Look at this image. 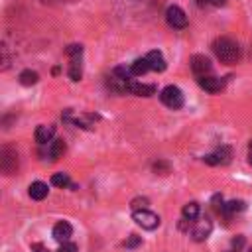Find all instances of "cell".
<instances>
[{"mask_svg":"<svg viewBox=\"0 0 252 252\" xmlns=\"http://www.w3.org/2000/svg\"><path fill=\"white\" fill-rule=\"evenodd\" d=\"M18 163H20L18 152H16L14 148H10V146H4V148L0 150V169H2L6 175H12V173L18 171Z\"/></svg>","mask_w":252,"mask_h":252,"instance_id":"4","label":"cell"},{"mask_svg":"<svg viewBox=\"0 0 252 252\" xmlns=\"http://www.w3.org/2000/svg\"><path fill=\"white\" fill-rule=\"evenodd\" d=\"M65 53L69 57V79L77 83L83 77V45L73 43L65 49Z\"/></svg>","mask_w":252,"mask_h":252,"instance_id":"2","label":"cell"},{"mask_svg":"<svg viewBox=\"0 0 252 252\" xmlns=\"http://www.w3.org/2000/svg\"><path fill=\"white\" fill-rule=\"evenodd\" d=\"M71 234H73V226L67 222V220H59L55 226H53V238L57 240V242H69V238H71Z\"/></svg>","mask_w":252,"mask_h":252,"instance_id":"11","label":"cell"},{"mask_svg":"<svg viewBox=\"0 0 252 252\" xmlns=\"http://www.w3.org/2000/svg\"><path fill=\"white\" fill-rule=\"evenodd\" d=\"M20 83H22L24 87H32V85H35V83H37V73L32 71V69L22 71V73H20Z\"/></svg>","mask_w":252,"mask_h":252,"instance_id":"20","label":"cell"},{"mask_svg":"<svg viewBox=\"0 0 252 252\" xmlns=\"http://www.w3.org/2000/svg\"><path fill=\"white\" fill-rule=\"evenodd\" d=\"M132 219H134V222H136L138 226H142V228H146V230H154V228L159 226V217H158L156 213L148 211V209L134 211V213H132Z\"/></svg>","mask_w":252,"mask_h":252,"instance_id":"5","label":"cell"},{"mask_svg":"<svg viewBox=\"0 0 252 252\" xmlns=\"http://www.w3.org/2000/svg\"><path fill=\"white\" fill-rule=\"evenodd\" d=\"M63 154H65V142H63V140H53V142H49V144H47V150L43 152V156L49 158L51 161L59 159Z\"/></svg>","mask_w":252,"mask_h":252,"instance_id":"14","label":"cell"},{"mask_svg":"<svg viewBox=\"0 0 252 252\" xmlns=\"http://www.w3.org/2000/svg\"><path fill=\"white\" fill-rule=\"evenodd\" d=\"M189 65H191V71H193V75L197 79L209 77L213 73V65H211V61L205 55H193L191 61H189Z\"/></svg>","mask_w":252,"mask_h":252,"instance_id":"8","label":"cell"},{"mask_svg":"<svg viewBox=\"0 0 252 252\" xmlns=\"http://www.w3.org/2000/svg\"><path fill=\"white\" fill-rule=\"evenodd\" d=\"M128 93H130V94H136V96H152V94L156 93V87H154V85H144V83L132 81Z\"/></svg>","mask_w":252,"mask_h":252,"instance_id":"15","label":"cell"},{"mask_svg":"<svg viewBox=\"0 0 252 252\" xmlns=\"http://www.w3.org/2000/svg\"><path fill=\"white\" fill-rule=\"evenodd\" d=\"M132 209H134V211L148 209V199H134V201H132Z\"/></svg>","mask_w":252,"mask_h":252,"instance_id":"23","label":"cell"},{"mask_svg":"<svg viewBox=\"0 0 252 252\" xmlns=\"http://www.w3.org/2000/svg\"><path fill=\"white\" fill-rule=\"evenodd\" d=\"M183 219H187V220H197L199 219V205L195 201H191L183 207Z\"/></svg>","mask_w":252,"mask_h":252,"instance_id":"19","label":"cell"},{"mask_svg":"<svg viewBox=\"0 0 252 252\" xmlns=\"http://www.w3.org/2000/svg\"><path fill=\"white\" fill-rule=\"evenodd\" d=\"M51 183H53L55 187H73V189H75V185L71 183V179H69L67 173H53V175H51Z\"/></svg>","mask_w":252,"mask_h":252,"instance_id":"21","label":"cell"},{"mask_svg":"<svg viewBox=\"0 0 252 252\" xmlns=\"http://www.w3.org/2000/svg\"><path fill=\"white\" fill-rule=\"evenodd\" d=\"M165 20H167V24H169L171 28H175V30H183V28L187 26V16H185V12H183L179 6H169V8L165 10Z\"/></svg>","mask_w":252,"mask_h":252,"instance_id":"9","label":"cell"},{"mask_svg":"<svg viewBox=\"0 0 252 252\" xmlns=\"http://www.w3.org/2000/svg\"><path fill=\"white\" fill-rule=\"evenodd\" d=\"M248 156H252V140H250V144H248Z\"/></svg>","mask_w":252,"mask_h":252,"instance_id":"28","label":"cell"},{"mask_svg":"<svg viewBox=\"0 0 252 252\" xmlns=\"http://www.w3.org/2000/svg\"><path fill=\"white\" fill-rule=\"evenodd\" d=\"M28 193H30V197H32L33 201H41V199L47 197L49 189H47V183H43V181H33V183L28 187Z\"/></svg>","mask_w":252,"mask_h":252,"instance_id":"16","label":"cell"},{"mask_svg":"<svg viewBox=\"0 0 252 252\" xmlns=\"http://www.w3.org/2000/svg\"><path fill=\"white\" fill-rule=\"evenodd\" d=\"M53 134H55V128L49 126V124H39L35 128V142L39 146H47L49 142H53Z\"/></svg>","mask_w":252,"mask_h":252,"instance_id":"12","label":"cell"},{"mask_svg":"<svg viewBox=\"0 0 252 252\" xmlns=\"http://www.w3.org/2000/svg\"><path fill=\"white\" fill-rule=\"evenodd\" d=\"M248 161H250V165H252V156H248Z\"/></svg>","mask_w":252,"mask_h":252,"instance_id":"29","label":"cell"},{"mask_svg":"<svg viewBox=\"0 0 252 252\" xmlns=\"http://www.w3.org/2000/svg\"><path fill=\"white\" fill-rule=\"evenodd\" d=\"M130 71H132L134 77H140V75H144V73H148V71H152V69H150L148 59H146V57H140V59H136V61L132 63Z\"/></svg>","mask_w":252,"mask_h":252,"instance_id":"18","label":"cell"},{"mask_svg":"<svg viewBox=\"0 0 252 252\" xmlns=\"http://www.w3.org/2000/svg\"><path fill=\"white\" fill-rule=\"evenodd\" d=\"M199 87L205 89L207 93H220L224 89V79L220 77H215V75H209V77H203V79H197Z\"/></svg>","mask_w":252,"mask_h":252,"instance_id":"10","label":"cell"},{"mask_svg":"<svg viewBox=\"0 0 252 252\" xmlns=\"http://www.w3.org/2000/svg\"><path fill=\"white\" fill-rule=\"evenodd\" d=\"M57 252H79V248H77V244H73V242H63V244L57 248Z\"/></svg>","mask_w":252,"mask_h":252,"instance_id":"22","label":"cell"},{"mask_svg":"<svg viewBox=\"0 0 252 252\" xmlns=\"http://www.w3.org/2000/svg\"><path fill=\"white\" fill-rule=\"evenodd\" d=\"M213 51L215 55L219 57L220 63H226V65H232V63H238L240 61V45L230 39V37H219L215 39L213 43Z\"/></svg>","mask_w":252,"mask_h":252,"instance_id":"1","label":"cell"},{"mask_svg":"<svg viewBox=\"0 0 252 252\" xmlns=\"http://www.w3.org/2000/svg\"><path fill=\"white\" fill-rule=\"evenodd\" d=\"M213 230V222L209 219H201V220H191V226H189V234L193 240L201 242V240H207L209 234Z\"/></svg>","mask_w":252,"mask_h":252,"instance_id":"6","label":"cell"},{"mask_svg":"<svg viewBox=\"0 0 252 252\" xmlns=\"http://www.w3.org/2000/svg\"><path fill=\"white\" fill-rule=\"evenodd\" d=\"M244 209H246V203H244V201H240V199H232V201L224 203L222 215H224V217H232V215H236V213H242Z\"/></svg>","mask_w":252,"mask_h":252,"instance_id":"17","label":"cell"},{"mask_svg":"<svg viewBox=\"0 0 252 252\" xmlns=\"http://www.w3.org/2000/svg\"><path fill=\"white\" fill-rule=\"evenodd\" d=\"M32 250H33V252H49V250H47L43 244H39V242H33V244H32Z\"/></svg>","mask_w":252,"mask_h":252,"instance_id":"25","label":"cell"},{"mask_svg":"<svg viewBox=\"0 0 252 252\" xmlns=\"http://www.w3.org/2000/svg\"><path fill=\"white\" fill-rule=\"evenodd\" d=\"M159 100H161L167 108L177 110V108L183 106V93H181L179 87H175V85H167L165 89H161V93H159Z\"/></svg>","mask_w":252,"mask_h":252,"instance_id":"3","label":"cell"},{"mask_svg":"<svg viewBox=\"0 0 252 252\" xmlns=\"http://www.w3.org/2000/svg\"><path fill=\"white\" fill-rule=\"evenodd\" d=\"M124 244H126V248H132V246H138V244H140V236H136V234H132V236H130V238H128V240H126Z\"/></svg>","mask_w":252,"mask_h":252,"instance_id":"24","label":"cell"},{"mask_svg":"<svg viewBox=\"0 0 252 252\" xmlns=\"http://www.w3.org/2000/svg\"><path fill=\"white\" fill-rule=\"evenodd\" d=\"M250 252H252V250H250Z\"/></svg>","mask_w":252,"mask_h":252,"instance_id":"30","label":"cell"},{"mask_svg":"<svg viewBox=\"0 0 252 252\" xmlns=\"http://www.w3.org/2000/svg\"><path fill=\"white\" fill-rule=\"evenodd\" d=\"M230 159H232V150H230V146H220V148H217L213 154H207V156L203 158V161L209 163V165H226Z\"/></svg>","mask_w":252,"mask_h":252,"instance_id":"7","label":"cell"},{"mask_svg":"<svg viewBox=\"0 0 252 252\" xmlns=\"http://www.w3.org/2000/svg\"><path fill=\"white\" fill-rule=\"evenodd\" d=\"M146 59H148V63H150V69L152 71H158V73H161V71H165V59H163V53L161 51H158V49H154V51H150L148 55H146Z\"/></svg>","mask_w":252,"mask_h":252,"instance_id":"13","label":"cell"},{"mask_svg":"<svg viewBox=\"0 0 252 252\" xmlns=\"http://www.w3.org/2000/svg\"><path fill=\"white\" fill-rule=\"evenodd\" d=\"M207 4H211V0H197V6H199V8H203V6H207Z\"/></svg>","mask_w":252,"mask_h":252,"instance_id":"27","label":"cell"},{"mask_svg":"<svg viewBox=\"0 0 252 252\" xmlns=\"http://www.w3.org/2000/svg\"><path fill=\"white\" fill-rule=\"evenodd\" d=\"M211 4H213V6H224L226 0H211Z\"/></svg>","mask_w":252,"mask_h":252,"instance_id":"26","label":"cell"}]
</instances>
